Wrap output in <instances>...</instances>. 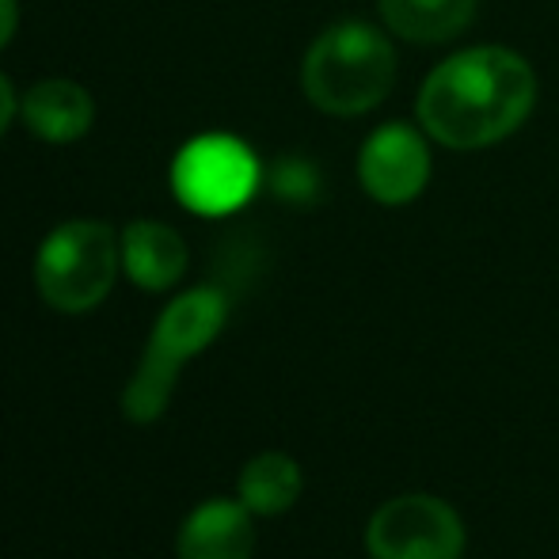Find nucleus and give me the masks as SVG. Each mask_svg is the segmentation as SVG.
I'll use <instances>...</instances> for the list:
<instances>
[{"label": "nucleus", "mask_w": 559, "mask_h": 559, "mask_svg": "<svg viewBox=\"0 0 559 559\" xmlns=\"http://www.w3.org/2000/svg\"><path fill=\"white\" fill-rule=\"evenodd\" d=\"M15 115H20V96H15L12 81L0 73V138L8 133V126H12Z\"/></svg>", "instance_id": "4468645a"}, {"label": "nucleus", "mask_w": 559, "mask_h": 559, "mask_svg": "<svg viewBox=\"0 0 559 559\" xmlns=\"http://www.w3.org/2000/svg\"><path fill=\"white\" fill-rule=\"evenodd\" d=\"M271 183H274V191H278L282 199L305 202V199H312V191H317V171H312L305 160H286V164H278V168H274Z\"/></svg>", "instance_id": "ddd939ff"}, {"label": "nucleus", "mask_w": 559, "mask_h": 559, "mask_svg": "<svg viewBox=\"0 0 559 559\" xmlns=\"http://www.w3.org/2000/svg\"><path fill=\"white\" fill-rule=\"evenodd\" d=\"M464 522L438 495H396L366 525L369 559H461Z\"/></svg>", "instance_id": "423d86ee"}, {"label": "nucleus", "mask_w": 559, "mask_h": 559, "mask_svg": "<svg viewBox=\"0 0 559 559\" xmlns=\"http://www.w3.org/2000/svg\"><path fill=\"white\" fill-rule=\"evenodd\" d=\"M358 183L381 206H407L430 183V145L427 130L407 122H384L361 141Z\"/></svg>", "instance_id": "0eeeda50"}, {"label": "nucleus", "mask_w": 559, "mask_h": 559, "mask_svg": "<svg viewBox=\"0 0 559 559\" xmlns=\"http://www.w3.org/2000/svg\"><path fill=\"white\" fill-rule=\"evenodd\" d=\"M537 107V73L510 46H472L423 81L415 115L445 148H487L525 126Z\"/></svg>", "instance_id": "f257e3e1"}, {"label": "nucleus", "mask_w": 559, "mask_h": 559, "mask_svg": "<svg viewBox=\"0 0 559 559\" xmlns=\"http://www.w3.org/2000/svg\"><path fill=\"white\" fill-rule=\"evenodd\" d=\"M255 514L240 499H206L183 518L176 533L179 559H251Z\"/></svg>", "instance_id": "6e6552de"}, {"label": "nucleus", "mask_w": 559, "mask_h": 559, "mask_svg": "<svg viewBox=\"0 0 559 559\" xmlns=\"http://www.w3.org/2000/svg\"><path fill=\"white\" fill-rule=\"evenodd\" d=\"M20 31V0H0V50L15 38Z\"/></svg>", "instance_id": "2eb2a0df"}, {"label": "nucleus", "mask_w": 559, "mask_h": 559, "mask_svg": "<svg viewBox=\"0 0 559 559\" xmlns=\"http://www.w3.org/2000/svg\"><path fill=\"white\" fill-rule=\"evenodd\" d=\"M122 274V233L96 217H73L46 233L35 255V286L50 309L92 312Z\"/></svg>", "instance_id": "20e7f679"}, {"label": "nucleus", "mask_w": 559, "mask_h": 559, "mask_svg": "<svg viewBox=\"0 0 559 559\" xmlns=\"http://www.w3.org/2000/svg\"><path fill=\"white\" fill-rule=\"evenodd\" d=\"M20 115L23 126L46 145H73L96 122V104H92V92L84 84L50 76V81H38L23 92Z\"/></svg>", "instance_id": "1a4fd4ad"}, {"label": "nucleus", "mask_w": 559, "mask_h": 559, "mask_svg": "<svg viewBox=\"0 0 559 559\" xmlns=\"http://www.w3.org/2000/svg\"><path fill=\"white\" fill-rule=\"evenodd\" d=\"M228 320V297L217 286H194L164 305L141 361L122 389V415L138 427L156 423L176 396L179 373L194 361Z\"/></svg>", "instance_id": "f03ea898"}, {"label": "nucleus", "mask_w": 559, "mask_h": 559, "mask_svg": "<svg viewBox=\"0 0 559 559\" xmlns=\"http://www.w3.org/2000/svg\"><path fill=\"white\" fill-rule=\"evenodd\" d=\"M384 27L404 43L438 46L464 35L476 20L479 0H377Z\"/></svg>", "instance_id": "9b49d317"}, {"label": "nucleus", "mask_w": 559, "mask_h": 559, "mask_svg": "<svg viewBox=\"0 0 559 559\" xmlns=\"http://www.w3.org/2000/svg\"><path fill=\"white\" fill-rule=\"evenodd\" d=\"M301 487H305L301 464L289 453L266 449V453L251 456L243 464L240 479H236V499L255 518H278L301 499Z\"/></svg>", "instance_id": "f8f14e48"}, {"label": "nucleus", "mask_w": 559, "mask_h": 559, "mask_svg": "<svg viewBox=\"0 0 559 559\" xmlns=\"http://www.w3.org/2000/svg\"><path fill=\"white\" fill-rule=\"evenodd\" d=\"M396 84V50L389 35L361 20L324 27L301 61V88L317 111L358 118L389 99Z\"/></svg>", "instance_id": "7ed1b4c3"}, {"label": "nucleus", "mask_w": 559, "mask_h": 559, "mask_svg": "<svg viewBox=\"0 0 559 559\" xmlns=\"http://www.w3.org/2000/svg\"><path fill=\"white\" fill-rule=\"evenodd\" d=\"M171 194L199 217H228L251 202L263 183L255 153L233 133L191 138L171 160Z\"/></svg>", "instance_id": "39448f33"}, {"label": "nucleus", "mask_w": 559, "mask_h": 559, "mask_svg": "<svg viewBox=\"0 0 559 559\" xmlns=\"http://www.w3.org/2000/svg\"><path fill=\"white\" fill-rule=\"evenodd\" d=\"M187 240L171 225L141 217L122 228V274L145 294H164L187 274Z\"/></svg>", "instance_id": "9d476101"}]
</instances>
